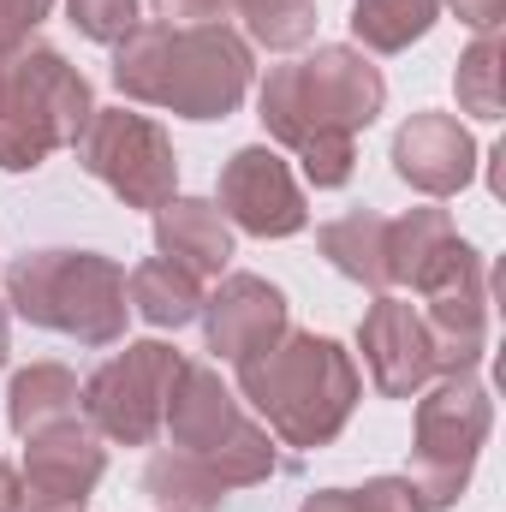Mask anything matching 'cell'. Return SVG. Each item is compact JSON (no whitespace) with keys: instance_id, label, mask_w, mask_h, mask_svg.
I'll use <instances>...</instances> for the list:
<instances>
[{"instance_id":"cell-18","label":"cell","mask_w":506,"mask_h":512,"mask_svg":"<svg viewBox=\"0 0 506 512\" xmlns=\"http://www.w3.org/2000/svg\"><path fill=\"white\" fill-rule=\"evenodd\" d=\"M316 245H322V256H328L346 280H358V286H370V292H393V280H387V215L352 209V215L328 221V227L316 233Z\"/></svg>"},{"instance_id":"cell-15","label":"cell","mask_w":506,"mask_h":512,"mask_svg":"<svg viewBox=\"0 0 506 512\" xmlns=\"http://www.w3.org/2000/svg\"><path fill=\"white\" fill-rule=\"evenodd\" d=\"M197 316H203V340H209V352L227 358V364L251 358L256 346H268V340H280V334L292 328V304H286V292H280L274 280H262V274H227V280L203 298Z\"/></svg>"},{"instance_id":"cell-10","label":"cell","mask_w":506,"mask_h":512,"mask_svg":"<svg viewBox=\"0 0 506 512\" xmlns=\"http://www.w3.org/2000/svg\"><path fill=\"white\" fill-rule=\"evenodd\" d=\"M185 370V352H173L167 340H137L126 352H114L90 382H84V423L102 435V441H120V447H149L161 435V417H167V399L173 382Z\"/></svg>"},{"instance_id":"cell-22","label":"cell","mask_w":506,"mask_h":512,"mask_svg":"<svg viewBox=\"0 0 506 512\" xmlns=\"http://www.w3.org/2000/svg\"><path fill=\"white\" fill-rule=\"evenodd\" d=\"M143 495L161 512H215L227 501V489H221L191 453H173V447H161V453L143 465Z\"/></svg>"},{"instance_id":"cell-28","label":"cell","mask_w":506,"mask_h":512,"mask_svg":"<svg viewBox=\"0 0 506 512\" xmlns=\"http://www.w3.org/2000/svg\"><path fill=\"white\" fill-rule=\"evenodd\" d=\"M161 24H227L233 0H149Z\"/></svg>"},{"instance_id":"cell-32","label":"cell","mask_w":506,"mask_h":512,"mask_svg":"<svg viewBox=\"0 0 506 512\" xmlns=\"http://www.w3.org/2000/svg\"><path fill=\"white\" fill-rule=\"evenodd\" d=\"M6 322H12V310H6V298H0V364H6V346H12V328H6Z\"/></svg>"},{"instance_id":"cell-21","label":"cell","mask_w":506,"mask_h":512,"mask_svg":"<svg viewBox=\"0 0 506 512\" xmlns=\"http://www.w3.org/2000/svg\"><path fill=\"white\" fill-rule=\"evenodd\" d=\"M459 239V227H453V215L447 209H405V215H387V280H393V292L399 286H411L441 245H453Z\"/></svg>"},{"instance_id":"cell-2","label":"cell","mask_w":506,"mask_h":512,"mask_svg":"<svg viewBox=\"0 0 506 512\" xmlns=\"http://www.w3.org/2000/svg\"><path fill=\"white\" fill-rule=\"evenodd\" d=\"M251 42L233 24H137L114 48V90L179 120H227L251 96Z\"/></svg>"},{"instance_id":"cell-20","label":"cell","mask_w":506,"mask_h":512,"mask_svg":"<svg viewBox=\"0 0 506 512\" xmlns=\"http://www.w3.org/2000/svg\"><path fill=\"white\" fill-rule=\"evenodd\" d=\"M441 18V0H352V36L370 54H405L411 42H423Z\"/></svg>"},{"instance_id":"cell-30","label":"cell","mask_w":506,"mask_h":512,"mask_svg":"<svg viewBox=\"0 0 506 512\" xmlns=\"http://www.w3.org/2000/svg\"><path fill=\"white\" fill-rule=\"evenodd\" d=\"M298 512H358V495L352 489H316V495H304Z\"/></svg>"},{"instance_id":"cell-5","label":"cell","mask_w":506,"mask_h":512,"mask_svg":"<svg viewBox=\"0 0 506 512\" xmlns=\"http://www.w3.org/2000/svg\"><path fill=\"white\" fill-rule=\"evenodd\" d=\"M90 114V78L60 48L24 42L0 54V173H36L54 149L78 143Z\"/></svg>"},{"instance_id":"cell-11","label":"cell","mask_w":506,"mask_h":512,"mask_svg":"<svg viewBox=\"0 0 506 512\" xmlns=\"http://www.w3.org/2000/svg\"><path fill=\"white\" fill-rule=\"evenodd\" d=\"M108 471V447L84 417L48 423L24 435V465H18V512H84Z\"/></svg>"},{"instance_id":"cell-4","label":"cell","mask_w":506,"mask_h":512,"mask_svg":"<svg viewBox=\"0 0 506 512\" xmlns=\"http://www.w3.org/2000/svg\"><path fill=\"white\" fill-rule=\"evenodd\" d=\"M6 310L78 346L126 340V268L102 251H24L6 268Z\"/></svg>"},{"instance_id":"cell-17","label":"cell","mask_w":506,"mask_h":512,"mask_svg":"<svg viewBox=\"0 0 506 512\" xmlns=\"http://www.w3.org/2000/svg\"><path fill=\"white\" fill-rule=\"evenodd\" d=\"M126 304L149 328H185L203 310V280L191 268H179L173 256H143L126 274Z\"/></svg>"},{"instance_id":"cell-9","label":"cell","mask_w":506,"mask_h":512,"mask_svg":"<svg viewBox=\"0 0 506 512\" xmlns=\"http://www.w3.org/2000/svg\"><path fill=\"white\" fill-rule=\"evenodd\" d=\"M78 161L90 179H102L126 209H161L167 197H179V155H173V137L155 126L149 114H131L120 108H96L90 126L78 131Z\"/></svg>"},{"instance_id":"cell-16","label":"cell","mask_w":506,"mask_h":512,"mask_svg":"<svg viewBox=\"0 0 506 512\" xmlns=\"http://www.w3.org/2000/svg\"><path fill=\"white\" fill-rule=\"evenodd\" d=\"M155 251L191 268L197 280H221L233 262V227L209 197H167L155 209Z\"/></svg>"},{"instance_id":"cell-13","label":"cell","mask_w":506,"mask_h":512,"mask_svg":"<svg viewBox=\"0 0 506 512\" xmlns=\"http://www.w3.org/2000/svg\"><path fill=\"white\" fill-rule=\"evenodd\" d=\"M358 346H364V370H370L381 399H417L435 382L429 328H423L417 304L399 298V292H376V304L358 322Z\"/></svg>"},{"instance_id":"cell-14","label":"cell","mask_w":506,"mask_h":512,"mask_svg":"<svg viewBox=\"0 0 506 512\" xmlns=\"http://www.w3.org/2000/svg\"><path fill=\"white\" fill-rule=\"evenodd\" d=\"M477 137L465 131V120L453 114H411L405 126L393 131V173L423 191V197H459L471 179H477Z\"/></svg>"},{"instance_id":"cell-27","label":"cell","mask_w":506,"mask_h":512,"mask_svg":"<svg viewBox=\"0 0 506 512\" xmlns=\"http://www.w3.org/2000/svg\"><path fill=\"white\" fill-rule=\"evenodd\" d=\"M48 12H54V0H0V54L24 48Z\"/></svg>"},{"instance_id":"cell-7","label":"cell","mask_w":506,"mask_h":512,"mask_svg":"<svg viewBox=\"0 0 506 512\" xmlns=\"http://www.w3.org/2000/svg\"><path fill=\"white\" fill-rule=\"evenodd\" d=\"M495 429V399L471 376H435L417 393V429H411V483L429 512L459 507L471 489V471L483 459V441Z\"/></svg>"},{"instance_id":"cell-25","label":"cell","mask_w":506,"mask_h":512,"mask_svg":"<svg viewBox=\"0 0 506 512\" xmlns=\"http://www.w3.org/2000/svg\"><path fill=\"white\" fill-rule=\"evenodd\" d=\"M66 18H72L90 42H102V48H120L131 30L143 24V18H137V0H66Z\"/></svg>"},{"instance_id":"cell-29","label":"cell","mask_w":506,"mask_h":512,"mask_svg":"<svg viewBox=\"0 0 506 512\" xmlns=\"http://www.w3.org/2000/svg\"><path fill=\"white\" fill-rule=\"evenodd\" d=\"M447 6L459 12V24H465V30H477V36H501L506 0H447Z\"/></svg>"},{"instance_id":"cell-31","label":"cell","mask_w":506,"mask_h":512,"mask_svg":"<svg viewBox=\"0 0 506 512\" xmlns=\"http://www.w3.org/2000/svg\"><path fill=\"white\" fill-rule=\"evenodd\" d=\"M0 512H18V471L0 459Z\"/></svg>"},{"instance_id":"cell-3","label":"cell","mask_w":506,"mask_h":512,"mask_svg":"<svg viewBox=\"0 0 506 512\" xmlns=\"http://www.w3.org/2000/svg\"><path fill=\"white\" fill-rule=\"evenodd\" d=\"M239 393L274 441L310 453V447H328L352 423L364 382H358V364L340 340L286 328L280 340L239 358Z\"/></svg>"},{"instance_id":"cell-6","label":"cell","mask_w":506,"mask_h":512,"mask_svg":"<svg viewBox=\"0 0 506 512\" xmlns=\"http://www.w3.org/2000/svg\"><path fill=\"white\" fill-rule=\"evenodd\" d=\"M173 453H191L221 489H251L274 477V435L245 417V399L221 382L215 364H185L173 399H167V417H161Z\"/></svg>"},{"instance_id":"cell-24","label":"cell","mask_w":506,"mask_h":512,"mask_svg":"<svg viewBox=\"0 0 506 512\" xmlns=\"http://www.w3.org/2000/svg\"><path fill=\"white\" fill-rule=\"evenodd\" d=\"M453 90H459V108L471 120H501V36H477L459 54Z\"/></svg>"},{"instance_id":"cell-19","label":"cell","mask_w":506,"mask_h":512,"mask_svg":"<svg viewBox=\"0 0 506 512\" xmlns=\"http://www.w3.org/2000/svg\"><path fill=\"white\" fill-rule=\"evenodd\" d=\"M78 399H84V387H78V376L66 364H30L6 387V423H12V435H36L48 423L84 417Z\"/></svg>"},{"instance_id":"cell-23","label":"cell","mask_w":506,"mask_h":512,"mask_svg":"<svg viewBox=\"0 0 506 512\" xmlns=\"http://www.w3.org/2000/svg\"><path fill=\"white\" fill-rule=\"evenodd\" d=\"M233 18H245V36L292 54L316 36V0H233Z\"/></svg>"},{"instance_id":"cell-26","label":"cell","mask_w":506,"mask_h":512,"mask_svg":"<svg viewBox=\"0 0 506 512\" xmlns=\"http://www.w3.org/2000/svg\"><path fill=\"white\" fill-rule=\"evenodd\" d=\"M352 495H358V512H429L411 477H370Z\"/></svg>"},{"instance_id":"cell-1","label":"cell","mask_w":506,"mask_h":512,"mask_svg":"<svg viewBox=\"0 0 506 512\" xmlns=\"http://www.w3.org/2000/svg\"><path fill=\"white\" fill-rule=\"evenodd\" d=\"M387 108V78L364 60V48L328 42L310 60L274 66L256 90V120L280 149L304 161L316 191H340L358 173V131Z\"/></svg>"},{"instance_id":"cell-12","label":"cell","mask_w":506,"mask_h":512,"mask_svg":"<svg viewBox=\"0 0 506 512\" xmlns=\"http://www.w3.org/2000/svg\"><path fill=\"white\" fill-rule=\"evenodd\" d=\"M215 209L227 215V227L251 233V239H292L304 233L310 209H304V185L292 179L286 155L268 149V143H251L239 149L227 167H221V197Z\"/></svg>"},{"instance_id":"cell-8","label":"cell","mask_w":506,"mask_h":512,"mask_svg":"<svg viewBox=\"0 0 506 512\" xmlns=\"http://www.w3.org/2000/svg\"><path fill=\"white\" fill-rule=\"evenodd\" d=\"M411 292L423 298L417 316L435 346V376H471L489 352V262H483V251L465 239L441 245L435 262L411 280Z\"/></svg>"}]
</instances>
